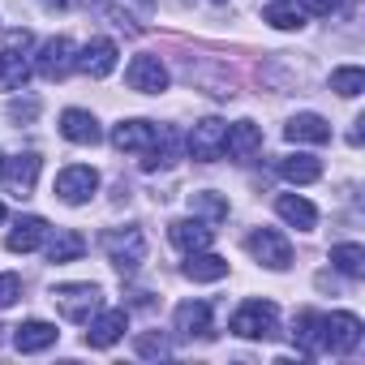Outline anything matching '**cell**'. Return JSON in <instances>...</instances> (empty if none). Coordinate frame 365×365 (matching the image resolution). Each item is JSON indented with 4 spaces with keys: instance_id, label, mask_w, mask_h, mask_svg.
Returning <instances> with one entry per match:
<instances>
[{
    "instance_id": "603a6c76",
    "label": "cell",
    "mask_w": 365,
    "mask_h": 365,
    "mask_svg": "<svg viewBox=\"0 0 365 365\" xmlns=\"http://www.w3.org/2000/svg\"><path fill=\"white\" fill-rule=\"evenodd\" d=\"M43 237H48V220L43 215H22L18 224H14V232H9V250L14 254H31V250H39L43 245Z\"/></svg>"
},
{
    "instance_id": "83f0119b",
    "label": "cell",
    "mask_w": 365,
    "mask_h": 365,
    "mask_svg": "<svg viewBox=\"0 0 365 365\" xmlns=\"http://www.w3.org/2000/svg\"><path fill=\"white\" fill-rule=\"evenodd\" d=\"M331 267L344 271L348 279H361L365 275V250L361 245H335L331 250Z\"/></svg>"
},
{
    "instance_id": "4dcf8cb0",
    "label": "cell",
    "mask_w": 365,
    "mask_h": 365,
    "mask_svg": "<svg viewBox=\"0 0 365 365\" xmlns=\"http://www.w3.org/2000/svg\"><path fill=\"white\" fill-rule=\"evenodd\" d=\"M172 348H168V339L159 335V331H146V335H138V356H150V361H159V356H168Z\"/></svg>"
},
{
    "instance_id": "d590c367",
    "label": "cell",
    "mask_w": 365,
    "mask_h": 365,
    "mask_svg": "<svg viewBox=\"0 0 365 365\" xmlns=\"http://www.w3.org/2000/svg\"><path fill=\"white\" fill-rule=\"evenodd\" d=\"M0 224H5V202H0Z\"/></svg>"
},
{
    "instance_id": "ac0fdd59",
    "label": "cell",
    "mask_w": 365,
    "mask_h": 365,
    "mask_svg": "<svg viewBox=\"0 0 365 365\" xmlns=\"http://www.w3.org/2000/svg\"><path fill=\"white\" fill-rule=\"evenodd\" d=\"M185 279H194V284H215V279H224L228 275V258H220V254H211V250H194V254H185Z\"/></svg>"
},
{
    "instance_id": "8d00e7d4",
    "label": "cell",
    "mask_w": 365,
    "mask_h": 365,
    "mask_svg": "<svg viewBox=\"0 0 365 365\" xmlns=\"http://www.w3.org/2000/svg\"><path fill=\"white\" fill-rule=\"evenodd\" d=\"M215 5H224V0H215Z\"/></svg>"
},
{
    "instance_id": "44dd1931",
    "label": "cell",
    "mask_w": 365,
    "mask_h": 365,
    "mask_svg": "<svg viewBox=\"0 0 365 365\" xmlns=\"http://www.w3.org/2000/svg\"><path fill=\"white\" fill-rule=\"evenodd\" d=\"M56 339H61V331H56L52 322H43V318H31V322L14 327V348H18V352H43V348H52Z\"/></svg>"
},
{
    "instance_id": "d4e9b609",
    "label": "cell",
    "mask_w": 365,
    "mask_h": 365,
    "mask_svg": "<svg viewBox=\"0 0 365 365\" xmlns=\"http://www.w3.org/2000/svg\"><path fill=\"white\" fill-rule=\"evenodd\" d=\"M279 176L292 180V185H314V180L322 176V163L314 155H284L279 159Z\"/></svg>"
},
{
    "instance_id": "f546056e",
    "label": "cell",
    "mask_w": 365,
    "mask_h": 365,
    "mask_svg": "<svg viewBox=\"0 0 365 365\" xmlns=\"http://www.w3.org/2000/svg\"><path fill=\"white\" fill-rule=\"evenodd\" d=\"M331 91H339L344 99H356V95L365 91V69H356V65L335 69V73H331Z\"/></svg>"
},
{
    "instance_id": "6da1fadb",
    "label": "cell",
    "mask_w": 365,
    "mask_h": 365,
    "mask_svg": "<svg viewBox=\"0 0 365 365\" xmlns=\"http://www.w3.org/2000/svg\"><path fill=\"white\" fill-rule=\"evenodd\" d=\"M292 335L305 348V356H314V352L344 356V352H356V344H361V318L356 314H344V309H335V314L305 309V314H297V331Z\"/></svg>"
},
{
    "instance_id": "f1b7e54d",
    "label": "cell",
    "mask_w": 365,
    "mask_h": 365,
    "mask_svg": "<svg viewBox=\"0 0 365 365\" xmlns=\"http://www.w3.org/2000/svg\"><path fill=\"white\" fill-rule=\"evenodd\" d=\"M275 31H301L305 26V9H297V5H288V0H275V5L262 14Z\"/></svg>"
},
{
    "instance_id": "836d02e7",
    "label": "cell",
    "mask_w": 365,
    "mask_h": 365,
    "mask_svg": "<svg viewBox=\"0 0 365 365\" xmlns=\"http://www.w3.org/2000/svg\"><path fill=\"white\" fill-rule=\"evenodd\" d=\"M9 112H14L18 120H31V116L39 112V103H35V99H26V103H18V99H14V103H9Z\"/></svg>"
},
{
    "instance_id": "cb8c5ba5",
    "label": "cell",
    "mask_w": 365,
    "mask_h": 365,
    "mask_svg": "<svg viewBox=\"0 0 365 365\" xmlns=\"http://www.w3.org/2000/svg\"><path fill=\"white\" fill-rule=\"evenodd\" d=\"M176 146H180L176 129H159V133H155V142L142 150V172H159V168H172V163H176Z\"/></svg>"
},
{
    "instance_id": "3957f363",
    "label": "cell",
    "mask_w": 365,
    "mask_h": 365,
    "mask_svg": "<svg viewBox=\"0 0 365 365\" xmlns=\"http://www.w3.org/2000/svg\"><path fill=\"white\" fill-rule=\"evenodd\" d=\"M232 335H241V339H271L275 331H279V309L271 305V301H241L237 305V314H232Z\"/></svg>"
},
{
    "instance_id": "1f68e13d",
    "label": "cell",
    "mask_w": 365,
    "mask_h": 365,
    "mask_svg": "<svg viewBox=\"0 0 365 365\" xmlns=\"http://www.w3.org/2000/svg\"><path fill=\"white\" fill-rule=\"evenodd\" d=\"M18 297H22V279L14 271H5V275H0V309H9Z\"/></svg>"
},
{
    "instance_id": "277c9868",
    "label": "cell",
    "mask_w": 365,
    "mask_h": 365,
    "mask_svg": "<svg viewBox=\"0 0 365 365\" xmlns=\"http://www.w3.org/2000/svg\"><path fill=\"white\" fill-rule=\"evenodd\" d=\"M52 301H56V309H61L69 322H91V318L103 309L99 284H61V288H52Z\"/></svg>"
},
{
    "instance_id": "5b68a950",
    "label": "cell",
    "mask_w": 365,
    "mask_h": 365,
    "mask_svg": "<svg viewBox=\"0 0 365 365\" xmlns=\"http://www.w3.org/2000/svg\"><path fill=\"white\" fill-rule=\"evenodd\" d=\"M31 31H9V43L0 52V91H22L31 78Z\"/></svg>"
},
{
    "instance_id": "9a60e30c",
    "label": "cell",
    "mask_w": 365,
    "mask_h": 365,
    "mask_svg": "<svg viewBox=\"0 0 365 365\" xmlns=\"http://www.w3.org/2000/svg\"><path fill=\"white\" fill-rule=\"evenodd\" d=\"M258 150H262V129H258L254 120H237V125H228V133H224V155H228V159L245 163V159H254Z\"/></svg>"
},
{
    "instance_id": "ffe728a7",
    "label": "cell",
    "mask_w": 365,
    "mask_h": 365,
    "mask_svg": "<svg viewBox=\"0 0 365 365\" xmlns=\"http://www.w3.org/2000/svg\"><path fill=\"white\" fill-rule=\"evenodd\" d=\"M155 133H159V125H150V120H120L112 129V146L116 150H129V155H142L155 142Z\"/></svg>"
},
{
    "instance_id": "7a4b0ae2",
    "label": "cell",
    "mask_w": 365,
    "mask_h": 365,
    "mask_svg": "<svg viewBox=\"0 0 365 365\" xmlns=\"http://www.w3.org/2000/svg\"><path fill=\"white\" fill-rule=\"evenodd\" d=\"M103 254L108 262L120 271V275H133L142 262H146V237L138 224H125V228H108L103 232Z\"/></svg>"
},
{
    "instance_id": "52a82bcc",
    "label": "cell",
    "mask_w": 365,
    "mask_h": 365,
    "mask_svg": "<svg viewBox=\"0 0 365 365\" xmlns=\"http://www.w3.org/2000/svg\"><path fill=\"white\" fill-rule=\"evenodd\" d=\"M224 133H228V125H224L220 116L198 120V125L190 129V138H185L190 159H198V163H215V159L224 155Z\"/></svg>"
},
{
    "instance_id": "2e32d148",
    "label": "cell",
    "mask_w": 365,
    "mask_h": 365,
    "mask_svg": "<svg viewBox=\"0 0 365 365\" xmlns=\"http://www.w3.org/2000/svg\"><path fill=\"white\" fill-rule=\"evenodd\" d=\"M86 327H91V331H86V344H91V348H112V344L129 331V314H125V309H99Z\"/></svg>"
},
{
    "instance_id": "d6986e66",
    "label": "cell",
    "mask_w": 365,
    "mask_h": 365,
    "mask_svg": "<svg viewBox=\"0 0 365 365\" xmlns=\"http://www.w3.org/2000/svg\"><path fill=\"white\" fill-rule=\"evenodd\" d=\"M61 133H65L69 142H78V146H95V142L103 138L99 120H95L91 112H82V108H65V112H61Z\"/></svg>"
},
{
    "instance_id": "9c48e42d",
    "label": "cell",
    "mask_w": 365,
    "mask_h": 365,
    "mask_svg": "<svg viewBox=\"0 0 365 365\" xmlns=\"http://www.w3.org/2000/svg\"><path fill=\"white\" fill-rule=\"evenodd\" d=\"M95 190H99V172H95V168H86V163H69V168L56 176V198H61V202H69V207L91 202V198H95Z\"/></svg>"
},
{
    "instance_id": "e575fe53",
    "label": "cell",
    "mask_w": 365,
    "mask_h": 365,
    "mask_svg": "<svg viewBox=\"0 0 365 365\" xmlns=\"http://www.w3.org/2000/svg\"><path fill=\"white\" fill-rule=\"evenodd\" d=\"M39 5H43V9H61V14H65V9H73V5H78V0H39Z\"/></svg>"
},
{
    "instance_id": "4fadbf2b",
    "label": "cell",
    "mask_w": 365,
    "mask_h": 365,
    "mask_svg": "<svg viewBox=\"0 0 365 365\" xmlns=\"http://www.w3.org/2000/svg\"><path fill=\"white\" fill-rule=\"evenodd\" d=\"M172 327L185 335V339H211V305L207 301H180L172 314Z\"/></svg>"
},
{
    "instance_id": "4316f807",
    "label": "cell",
    "mask_w": 365,
    "mask_h": 365,
    "mask_svg": "<svg viewBox=\"0 0 365 365\" xmlns=\"http://www.w3.org/2000/svg\"><path fill=\"white\" fill-rule=\"evenodd\" d=\"M190 211L198 215V220H207V224H220V220H228V198H220V194H190Z\"/></svg>"
},
{
    "instance_id": "8fae6325",
    "label": "cell",
    "mask_w": 365,
    "mask_h": 365,
    "mask_svg": "<svg viewBox=\"0 0 365 365\" xmlns=\"http://www.w3.org/2000/svg\"><path fill=\"white\" fill-rule=\"evenodd\" d=\"M35 73H39V78H48V82L69 78V73H73V43H69L65 35L48 39V43L39 48V56H35Z\"/></svg>"
},
{
    "instance_id": "d6a6232c",
    "label": "cell",
    "mask_w": 365,
    "mask_h": 365,
    "mask_svg": "<svg viewBox=\"0 0 365 365\" xmlns=\"http://www.w3.org/2000/svg\"><path fill=\"white\" fill-rule=\"evenodd\" d=\"M339 9V0H305V14H314V18H331Z\"/></svg>"
},
{
    "instance_id": "5bb4252c",
    "label": "cell",
    "mask_w": 365,
    "mask_h": 365,
    "mask_svg": "<svg viewBox=\"0 0 365 365\" xmlns=\"http://www.w3.org/2000/svg\"><path fill=\"white\" fill-rule=\"evenodd\" d=\"M116 43L112 39H91L78 56H73V69H82L86 78H108L112 69H116Z\"/></svg>"
},
{
    "instance_id": "e0dca14e",
    "label": "cell",
    "mask_w": 365,
    "mask_h": 365,
    "mask_svg": "<svg viewBox=\"0 0 365 365\" xmlns=\"http://www.w3.org/2000/svg\"><path fill=\"white\" fill-rule=\"evenodd\" d=\"M284 138H288V142L322 146V142H331V125H327V116H318V112H297V116L284 125Z\"/></svg>"
},
{
    "instance_id": "7c38bea8",
    "label": "cell",
    "mask_w": 365,
    "mask_h": 365,
    "mask_svg": "<svg viewBox=\"0 0 365 365\" xmlns=\"http://www.w3.org/2000/svg\"><path fill=\"white\" fill-rule=\"evenodd\" d=\"M168 241H172L176 250H185V254H194V250H211L215 228H211L207 220H198V215H190V220H172V224H168Z\"/></svg>"
},
{
    "instance_id": "8992f818",
    "label": "cell",
    "mask_w": 365,
    "mask_h": 365,
    "mask_svg": "<svg viewBox=\"0 0 365 365\" xmlns=\"http://www.w3.org/2000/svg\"><path fill=\"white\" fill-rule=\"evenodd\" d=\"M39 168H43V159L35 150L5 155V159H0V185H5L14 198H31L35 194V180H39Z\"/></svg>"
},
{
    "instance_id": "30bf717a",
    "label": "cell",
    "mask_w": 365,
    "mask_h": 365,
    "mask_svg": "<svg viewBox=\"0 0 365 365\" xmlns=\"http://www.w3.org/2000/svg\"><path fill=\"white\" fill-rule=\"evenodd\" d=\"M125 82H129V91H138V95H163L172 78H168V65H163L159 56H133L129 69H125Z\"/></svg>"
},
{
    "instance_id": "484cf974",
    "label": "cell",
    "mask_w": 365,
    "mask_h": 365,
    "mask_svg": "<svg viewBox=\"0 0 365 365\" xmlns=\"http://www.w3.org/2000/svg\"><path fill=\"white\" fill-rule=\"evenodd\" d=\"M86 254V237L82 232H73V228H65V232H56L52 241H48V262H78Z\"/></svg>"
},
{
    "instance_id": "ba28073f",
    "label": "cell",
    "mask_w": 365,
    "mask_h": 365,
    "mask_svg": "<svg viewBox=\"0 0 365 365\" xmlns=\"http://www.w3.org/2000/svg\"><path fill=\"white\" fill-rule=\"evenodd\" d=\"M250 254L267 267V271H288L292 267V245H288V237L284 232H275V228H258V232H250Z\"/></svg>"
},
{
    "instance_id": "7402d4cb",
    "label": "cell",
    "mask_w": 365,
    "mask_h": 365,
    "mask_svg": "<svg viewBox=\"0 0 365 365\" xmlns=\"http://www.w3.org/2000/svg\"><path fill=\"white\" fill-rule=\"evenodd\" d=\"M275 211H279V220H288L297 232L318 228V211H314V202L301 198V194H279V198H275Z\"/></svg>"
}]
</instances>
